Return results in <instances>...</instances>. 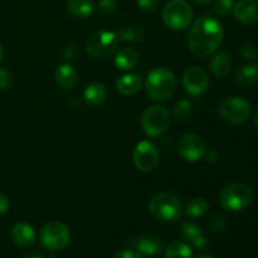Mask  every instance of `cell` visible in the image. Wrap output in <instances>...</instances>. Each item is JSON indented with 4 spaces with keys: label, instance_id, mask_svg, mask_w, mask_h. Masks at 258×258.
I'll return each instance as SVG.
<instances>
[{
    "label": "cell",
    "instance_id": "ac0fdd59",
    "mask_svg": "<svg viewBox=\"0 0 258 258\" xmlns=\"http://www.w3.org/2000/svg\"><path fill=\"white\" fill-rule=\"evenodd\" d=\"M140 54L134 48H122L115 55V64L118 70L127 71L135 67L139 63Z\"/></svg>",
    "mask_w": 258,
    "mask_h": 258
},
{
    "label": "cell",
    "instance_id": "52a82bcc",
    "mask_svg": "<svg viewBox=\"0 0 258 258\" xmlns=\"http://www.w3.org/2000/svg\"><path fill=\"white\" fill-rule=\"evenodd\" d=\"M39 241L49 251H59L71 241V232L64 223L53 221L43 226L39 232Z\"/></svg>",
    "mask_w": 258,
    "mask_h": 258
},
{
    "label": "cell",
    "instance_id": "4fadbf2b",
    "mask_svg": "<svg viewBox=\"0 0 258 258\" xmlns=\"http://www.w3.org/2000/svg\"><path fill=\"white\" fill-rule=\"evenodd\" d=\"M234 17L239 23L246 25L258 22V3L256 0H238L233 5Z\"/></svg>",
    "mask_w": 258,
    "mask_h": 258
},
{
    "label": "cell",
    "instance_id": "83f0119b",
    "mask_svg": "<svg viewBox=\"0 0 258 258\" xmlns=\"http://www.w3.org/2000/svg\"><path fill=\"white\" fill-rule=\"evenodd\" d=\"M208 227L212 232H222L226 227V218H224L222 214L216 213L209 218L208 221Z\"/></svg>",
    "mask_w": 258,
    "mask_h": 258
},
{
    "label": "cell",
    "instance_id": "6da1fadb",
    "mask_svg": "<svg viewBox=\"0 0 258 258\" xmlns=\"http://www.w3.org/2000/svg\"><path fill=\"white\" fill-rule=\"evenodd\" d=\"M224 38L221 23L213 17H202L191 25L188 34V44L191 53L197 57L206 58L213 54Z\"/></svg>",
    "mask_w": 258,
    "mask_h": 258
},
{
    "label": "cell",
    "instance_id": "5bb4252c",
    "mask_svg": "<svg viewBox=\"0 0 258 258\" xmlns=\"http://www.w3.org/2000/svg\"><path fill=\"white\" fill-rule=\"evenodd\" d=\"M180 234L185 243L191 244L196 248L204 249L208 244V238L204 234V232L202 231L201 227H198L193 222H184L181 224Z\"/></svg>",
    "mask_w": 258,
    "mask_h": 258
},
{
    "label": "cell",
    "instance_id": "74e56055",
    "mask_svg": "<svg viewBox=\"0 0 258 258\" xmlns=\"http://www.w3.org/2000/svg\"><path fill=\"white\" fill-rule=\"evenodd\" d=\"M24 258H43L42 254L40 253H37V252H33V253H29L27 254Z\"/></svg>",
    "mask_w": 258,
    "mask_h": 258
},
{
    "label": "cell",
    "instance_id": "ffe728a7",
    "mask_svg": "<svg viewBox=\"0 0 258 258\" xmlns=\"http://www.w3.org/2000/svg\"><path fill=\"white\" fill-rule=\"evenodd\" d=\"M209 68L216 77H224V76L228 75L232 68V57L227 52L217 53L212 58Z\"/></svg>",
    "mask_w": 258,
    "mask_h": 258
},
{
    "label": "cell",
    "instance_id": "7402d4cb",
    "mask_svg": "<svg viewBox=\"0 0 258 258\" xmlns=\"http://www.w3.org/2000/svg\"><path fill=\"white\" fill-rule=\"evenodd\" d=\"M236 81L242 86H251L258 82V64H247L238 68Z\"/></svg>",
    "mask_w": 258,
    "mask_h": 258
},
{
    "label": "cell",
    "instance_id": "f35d334b",
    "mask_svg": "<svg viewBox=\"0 0 258 258\" xmlns=\"http://www.w3.org/2000/svg\"><path fill=\"white\" fill-rule=\"evenodd\" d=\"M190 2L194 3V4H197V5H204V4H207L209 0H190Z\"/></svg>",
    "mask_w": 258,
    "mask_h": 258
},
{
    "label": "cell",
    "instance_id": "44dd1931",
    "mask_svg": "<svg viewBox=\"0 0 258 258\" xmlns=\"http://www.w3.org/2000/svg\"><path fill=\"white\" fill-rule=\"evenodd\" d=\"M83 98H85L86 103H88L90 106H100L107 98V90L101 83H92L86 87Z\"/></svg>",
    "mask_w": 258,
    "mask_h": 258
},
{
    "label": "cell",
    "instance_id": "f546056e",
    "mask_svg": "<svg viewBox=\"0 0 258 258\" xmlns=\"http://www.w3.org/2000/svg\"><path fill=\"white\" fill-rule=\"evenodd\" d=\"M239 54H241V57L243 58V59L253 60L258 57V50L254 45L246 43V44H243L239 48Z\"/></svg>",
    "mask_w": 258,
    "mask_h": 258
},
{
    "label": "cell",
    "instance_id": "d6986e66",
    "mask_svg": "<svg viewBox=\"0 0 258 258\" xmlns=\"http://www.w3.org/2000/svg\"><path fill=\"white\" fill-rule=\"evenodd\" d=\"M116 88L125 96L135 95L141 88V80L135 73H126L116 81Z\"/></svg>",
    "mask_w": 258,
    "mask_h": 258
},
{
    "label": "cell",
    "instance_id": "cb8c5ba5",
    "mask_svg": "<svg viewBox=\"0 0 258 258\" xmlns=\"http://www.w3.org/2000/svg\"><path fill=\"white\" fill-rule=\"evenodd\" d=\"M118 39L123 42L139 43L145 37V30L140 25H130V27L121 28L117 32Z\"/></svg>",
    "mask_w": 258,
    "mask_h": 258
},
{
    "label": "cell",
    "instance_id": "277c9868",
    "mask_svg": "<svg viewBox=\"0 0 258 258\" xmlns=\"http://www.w3.org/2000/svg\"><path fill=\"white\" fill-rule=\"evenodd\" d=\"M253 199V193L249 186L241 183L229 184L222 189L219 203L222 208L228 212H241L246 209Z\"/></svg>",
    "mask_w": 258,
    "mask_h": 258
},
{
    "label": "cell",
    "instance_id": "7a4b0ae2",
    "mask_svg": "<svg viewBox=\"0 0 258 258\" xmlns=\"http://www.w3.org/2000/svg\"><path fill=\"white\" fill-rule=\"evenodd\" d=\"M145 87L151 100L164 102L173 96L176 87V78L171 71L158 67L148 75Z\"/></svg>",
    "mask_w": 258,
    "mask_h": 258
},
{
    "label": "cell",
    "instance_id": "ab89813d",
    "mask_svg": "<svg viewBox=\"0 0 258 258\" xmlns=\"http://www.w3.org/2000/svg\"><path fill=\"white\" fill-rule=\"evenodd\" d=\"M253 123L258 127V110L254 112V115H253Z\"/></svg>",
    "mask_w": 258,
    "mask_h": 258
},
{
    "label": "cell",
    "instance_id": "3957f363",
    "mask_svg": "<svg viewBox=\"0 0 258 258\" xmlns=\"http://www.w3.org/2000/svg\"><path fill=\"white\" fill-rule=\"evenodd\" d=\"M149 211L154 218L163 222H174L180 218L183 204L173 193H158L150 199Z\"/></svg>",
    "mask_w": 258,
    "mask_h": 258
},
{
    "label": "cell",
    "instance_id": "603a6c76",
    "mask_svg": "<svg viewBox=\"0 0 258 258\" xmlns=\"http://www.w3.org/2000/svg\"><path fill=\"white\" fill-rule=\"evenodd\" d=\"M67 9L77 18H87L92 14V0H67Z\"/></svg>",
    "mask_w": 258,
    "mask_h": 258
},
{
    "label": "cell",
    "instance_id": "836d02e7",
    "mask_svg": "<svg viewBox=\"0 0 258 258\" xmlns=\"http://www.w3.org/2000/svg\"><path fill=\"white\" fill-rule=\"evenodd\" d=\"M113 258H143L139 252L131 251V249H125V251H120L118 253L115 254Z\"/></svg>",
    "mask_w": 258,
    "mask_h": 258
},
{
    "label": "cell",
    "instance_id": "d4e9b609",
    "mask_svg": "<svg viewBox=\"0 0 258 258\" xmlns=\"http://www.w3.org/2000/svg\"><path fill=\"white\" fill-rule=\"evenodd\" d=\"M166 258H191V248L188 243L175 241L168 246L165 251Z\"/></svg>",
    "mask_w": 258,
    "mask_h": 258
},
{
    "label": "cell",
    "instance_id": "7c38bea8",
    "mask_svg": "<svg viewBox=\"0 0 258 258\" xmlns=\"http://www.w3.org/2000/svg\"><path fill=\"white\" fill-rule=\"evenodd\" d=\"M183 86L189 95L201 96L208 88L209 77L203 68L193 66L184 72Z\"/></svg>",
    "mask_w": 258,
    "mask_h": 258
},
{
    "label": "cell",
    "instance_id": "30bf717a",
    "mask_svg": "<svg viewBox=\"0 0 258 258\" xmlns=\"http://www.w3.org/2000/svg\"><path fill=\"white\" fill-rule=\"evenodd\" d=\"M134 164L144 173L153 171L159 164V151L150 141H140L134 151Z\"/></svg>",
    "mask_w": 258,
    "mask_h": 258
},
{
    "label": "cell",
    "instance_id": "e0dca14e",
    "mask_svg": "<svg viewBox=\"0 0 258 258\" xmlns=\"http://www.w3.org/2000/svg\"><path fill=\"white\" fill-rule=\"evenodd\" d=\"M136 249L144 256H158L164 251V242L158 237H143L136 243Z\"/></svg>",
    "mask_w": 258,
    "mask_h": 258
},
{
    "label": "cell",
    "instance_id": "f1b7e54d",
    "mask_svg": "<svg viewBox=\"0 0 258 258\" xmlns=\"http://www.w3.org/2000/svg\"><path fill=\"white\" fill-rule=\"evenodd\" d=\"M233 0H216L214 3V10L219 15H227L233 9Z\"/></svg>",
    "mask_w": 258,
    "mask_h": 258
},
{
    "label": "cell",
    "instance_id": "b9f144b4",
    "mask_svg": "<svg viewBox=\"0 0 258 258\" xmlns=\"http://www.w3.org/2000/svg\"><path fill=\"white\" fill-rule=\"evenodd\" d=\"M197 258H214L213 256H209V254H202V256H198Z\"/></svg>",
    "mask_w": 258,
    "mask_h": 258
},
{
    "label": "cell",
    "instance_id": "484cf974",
    "mask_svg": "<svg viewBox=\"0 0 258 258\" xmlns=\"http://www.w3.org/2000/svg\"><path fill=\"white\" fill-rule=\"evenodd\" d=\"M207 209H208V203L206 199L203 198H194L188 203L185 208V214L191 218H198L206 214Z\"/></svg>",
    "mask_w": 258,
    "mask_h": 258
},
{
    "label": "cell",
    "instance_id": "8992f818",
    "mask_svg": "<svg viewBox=\"0 0 258 258\" xmlns=\"http://www.w3.org/2000/svg\"><path fill=\"white\" fill-rule=\"evenodd\" d=\"M163 20L170 29L184 30L193 20V9L185 0H170L163 10Z\"/></svg>",
    "mask_w": 258,
    "mask_h": 258
},
{
    "label": "cell",
    "instance_id": "5b68a950",
    "mask_svg": "<svg viewBox=\"0 0 258 258\" xmlns=\"http://www.w3.org/2000/svg\"><path fill=\"white\" fill-rule=\"evenodd\" d=\"M118 39L117 33L108 32V30H96L90 35L86 44L87 53L95 59H103L117 50Z\"/></svg>",
    "mask_w": 258,
    "mask_h": 258
},
{
    "label": "cell",
    "instance_id": "4316f807",
    "mask_svg": "<svg viewBox=\"0 0 258 258\" xmlns=\"http://www.w3.org/2000/svg\"><path fill=\"white\" fill-rule=\"evenodd\" d=\"M193 113V107H191V103L188 100H181L174 106L173 110V117L175 118L178 122H185L186 120H189V117Z\"/></svg>",
    "mask_w": 258,
    "mask_h": 258
},
{
    "label": "cell",
    "instance_id": "e575fe53",
    "mask_svg": "<svg viewBox=\"0 0 258 258\" xmlns=\"http://www.w3.org/2000/svg\"><path fill=\"white\" fill-rule=\"evenodd\" d=\"M9 208V199L0 193V214H4Z\"/></svg>",
    "mask_w": 258,
    "mask_h": 258
},
{
    "label": "cell",
    "instance_id": "1f68e13d",
    "mask_svg": "<svg viewBox=\"0 0 258 258\" xmlns=\"http://www.w3.org/2000/svg\"><path fill=\"white\" fill-rule=\"evenodd\" d=\"M12 85V75L8 70L0 67V90H8Z\"/></svg>",
    "mask_w": 258,
    "mask_h": 258
},
{
    "label": "cell",
    "instance_id": "8d00e7d4",
    "mask_svg": "<svg viewBox=\"0 0 258 258\" xmlns=\"http://www.w3.org/2000/svg\"><path fill=\"white\" fill-rule=\"evenodd\" d=\"M207 158H208V161H212V163H213V161H216L217 159V154L214 153V151H211V153L207 155Z\"/></svg>",
    "mask_w": 258,
    "mask_h": 258
},
{
    "label": "cell",
    "instance_id": "9c48e42d",
    "mask_svg": "<svg viewBox=\"0 0 258 258\" xmlns=\"http://www.w3.org/2000/svg\"><path fill=\"white\" fill-rule=\"evenodd\" d=\"M170 123L169 112L164 106H151L144 111L141 116V127L150 138L163 135Z\"/></svg>",
    "mask_w": 258,
    "mask_h": 258
},
{
    "label": "cell",
    "instance_id": "ba28073f",
    "mask_svg": "<svg viewBox=\"0 0 258 258\" xmlns=\"http://www.w3.org/2000/svg\"><path fill=\"white\" fill-rule=\"evenodd\" d=\"M218 112L222 121L228 125H241L248 120L251 115V105L244 97L234 96L222 102Z\"/></svg>",
    "mask_w": 258,
    "mask_h": 258
},
{
    "label": "cell",
    "instance_id": "4dcf8cb0",
    "mask_svg": "<svg viewBox=\"0 0 258 258\" xmlns=\"http://www.w3.org/2000/svg\"><path fill=\"white\" fill-rule=\"evenodd\" d=\"M116 7H117L116 0H100L97 4L98 12H100L101 14H105V15L111 14V13L115 12Z\"/></svg>",
    "mask_w": 258,
    "mask_h": 258
},
{
    "label": "cell",
    "instance_id": "2e32d148",
    "mask_svg": "<svg viewBox=\"0 0 258 258\" xmlns=\"http://www.w3.org/2000/svg\"><path fill=\"white\" fill-rule=\"evenodd\" d=\"M12 238L20 248H28L35 242V232L28 223H17L12 229Z\"/></svg>",
    "mask_w": 258,
    "mask_h": 258
},
{
    "label": "cell",
    "instance_id": "60d3db41",
    "mask_svg": "<svg viewBox=\"0 0 258 258\" xmlns=\"http://www.w3.org/2000/svg\"><path fill=\"white\" fill-rule=\"evenodd\" d=\"M3 57H4V48H3V45L0 44V62H2Z\"/></svg>",
    "mask_w": 258,
    "mask_h": 258
},
{
    "label": "cell",
    "instance_id": "8fae6325",
    "mask_svg": "<svg viewBox=\"0 0 258 258\" xmlns=\"http://www.w3.org/2000/svg\"><path fill=\"white\" fill-rule=\"evenodd\" d=\"M178 153L186 161H198L206 154V143L197 134H184L178 141Z\"/></svg>",
    "mask_w": 258,
    "mask_h": 258
},
{
    "label": "cell",
    "instance_id": "9a60e30c",
    "mask_svg": "<svg viewBox=\"0 0 258 258\" xmlns=\"http://www.w3.org/2000/svg\"><path fill=\"white\" fill-rule=\"evenodd\" d=\"M77 71L73 66L68 64V63H63L55 68L54 81L58 87L62 88V90H72L77 83Z\"/></svg>",
    "mask_w": 258,
    "mask_h": 258
},
{
    "label": "cell",
    "instance_id": "d6a6232c",
    "mask_svg": "<svg viewBox=\"0 0 258 258\" xmlns=\"http://www.w3.org/2000/svg\"><path fill=\"white\" fill-rule=\"evenodd\" d=\"M161 0H138V5L144 12H154L160 5Z\"/></svg>",
    "mask_w": 258,
    "mask_h": 258
},
{
    "label": "cell",
    "instance_id": "d590c367",
    "mask_svg": "<svg viewBox=\"0 0 258 258\" xmlns=\"http://www.w3.org/2000/svg\"><path fill=\"white\" fill-rule=\"evenodd\" d=\"M75 54H76V49H75V47H73V45H70V47L66 48L64 57L67 58V59H72V58L75 57Z\"/></svg>",
    "mask_w": 258,
    "mask_h": 258
}]
</instances>
